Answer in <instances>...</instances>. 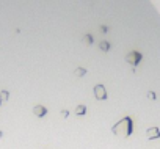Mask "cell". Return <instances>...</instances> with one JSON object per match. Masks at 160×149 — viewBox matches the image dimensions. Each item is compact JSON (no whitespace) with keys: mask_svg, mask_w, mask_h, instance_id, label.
<instances>
[{"mask_svg":"<svg viewBox=\"0 0 160 149\" xmlns=\"http://www.w3.org/2000/svg\"><path fill=\"white\" fill-rule=\"evenodd\" d=\"M2 104H3V102H2V99H0V105H2Z\"/></svg>","mask_w":160,"mask_h":149,"instance_id":"obj_14","label":"cell"},{"mask_svg":"<svg viewBox=\"0 0 160 149\" xmlns=\"http://www.w3.org/2000/svg\"><path fill=\"white\" fill-rule=\"evenodd\" d=\"M141 60H143V55H141L140 52H137V50L127 53V57H126V61H127L129 64H132V66H137Z\"/></svg>","mask_w":160,"mask_h":149,"instance_id":"obj_2","label":"cell"},{"mask_svg":"<svg viewBox=\"0 0 160 149\" xmlns=\"http://www.w3.org/2000/svg\"><path fill=\"white\" fill-rule=\"evenodd\" d=\"M74 113H75L77 116H83V115H87V107H85L83 104H80V105H77V107H75Z\"/></svg>","mask_w":160,"mask_h":149,"instance_id":"obj_6","label":"cell"},{"mask_svg":"<svg viewBox=\"0 0 160 149\" xmlns=\"http://www.w3.org/2000/svg\"><path fill=\"white\" fill-rule=\"evenodd\" d=\"M83 41H85V42H87V44H91V42H93V38H91V36H90V35H87V36H85V38H83Z\"/></svg>","mask_w":160,"mask_h":149,"instance_id":"obj_10","label":"cell"},{"mask_svg":"<svg viewBox=\"0 0 160 149\" xmlns=\"http://www.w3.org/2000/svg\"><path fill=\"white\" fill-rule=\"evenodd\" d=\"M85 74H87V69H85V67H77V69L74 71V76H75V77H83Z\"/></svg>","mask_w":160,"mask_h":149,"instance_id":"obj_7","label":"cell"},{"mask_svg":"<svg viewBox=\"0 0 160 149\" xmlns=\"http://www.w3.org/2000/svg\"><path fill=\"white\" fill-rule=\"evenodd\" d=\"M2 137H3V132H2V130H0V138H2Z\"/></svg>","mask_w":160,"mask_h":149,"instance_id":"obj_13","label":"cell"},{"mask_svg":"<svg viewBox=\"0 0 160 149\" xmlns=\"http://www.w3.org/2000/svg\"><path fill=\"white\" fill-rule=\"evenodd\" d=\"M112 132L116 135V137H121V138H127L132 135L133 132V121L130 116H124L122 119H119L113 127H112Z\"/></svg>","mask_w":160,"mask_h":149,"instance_id":"obj_1","label":"cell"},{"mask_svg":"<svg viewBox=\"0 0 160 149\" xmlns=\"http://www.w3.org/2000/svg\"><path fill=\"white\" fill-rule=\"evenodd\" d=\"M33 115H35L36 118H44V116L47 115V108H46L44 105L38 104V105L33 107Z\"/></svg>","mask_w":160,"mask_h":149,"instance_id":"obj_5","label":"cell"},{"mask_svg":"<svg viewBox=\"0 0 160 149\" xmlns=\"http://www.w3.org/2000/svg\"><path fill=\"white\" fill-rule=\"evenodd\" d=\"M146 137H148V140H157V138H160V129L158 127H149L148 130H146Z\"/></svg>","mask_w":160,"mask_h":149,"instance_id":"obj_4","label":"cell"},{"mask_svg":"<svg viewBox=\"0 0 160 149\" xmlns=\"http://www.w3.org/2000/svg\"><path fill=\"white\" fill-rule=\"evenodd\" d=\"M148 97H149V99H152V101H155V97H157V96H155V93H154V91H148Z\"/></svg>","mask_w":160,"mask_h":149,"instance_id":"obj_11","label":"cell"},{"mask_svg":"<svg viewBox=\"0 0 160 149\" xmlns=\"http://www.w3.org/2000/svg\"><path fill=\"white\" fill-rule=\"evenodd\" d=\"M99 47H101L104 52H108V50H110V44H108L107 41H102V42L99 44Z\"/></svg>","mask_w":160,"mask_h":149,"instance_id":"obj_9","label":"cell"},{"mask_svg":"<svg viewBox=\"0 0 160 149\" xmlns=\"http://www.w3.org/2000/svg\"><path fill=\"white\" fill-rule=\"evenodd\" d=\"M0 99H2V102H7V101L10 99V93H8L7 90H3V91H0Z\"/></svg>","mask_w":160,"mask_h":149,"instance_id":"obj_8","label":"cell"},{"mask_svg":"<svg viewBox=\"0 0 160 149\" xmlns=\"http://www.w3.org/2000/svg\"><path fill=\"white\" fill-rule=\"evenodd\" d=\"M61 116H63V118H68V116H69V112H68V110H63V112H61Z\"/></svg>","mask_w":160,"mask_h":149,"instance_id":"obj_12","label":"cell"},{"mask_svg":"<svg viewBox=\"0 0 160 149\" xmlns=\"http://www.w3.org/2000/svg\"><path fill=\"white\" fill-rule=\"evenodd\" d=\"M93 91H94V97L98 99V101H107V91H105V87L104 85H96L94 88H93Z\"/></svg>","mask_w":160,"mask_h":149,"instance_id":"obj_3","label":"cell"}]
</instances>
